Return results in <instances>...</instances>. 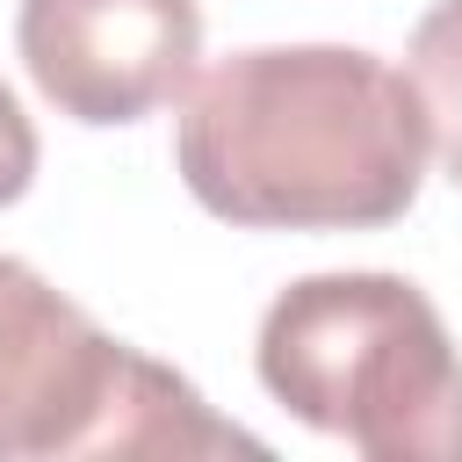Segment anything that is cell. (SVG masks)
<instances>
[{"label":"cell","instance_id":"8992f818","mask_svg":"<svg viewBox=\"0 0 462 462\" xmlns=\"http://www.w3.org/2000/svg\"><path fill=\"white\" fill-rule=\"evenodd\" d=\"M36 180V123L22 116L14 87L0 79V202H22Z\"/></svg>","mask_w":462,"mask_h":462},{"label":"cell","instance_id":"6da1fadb","mask_svg":"<svg viewBox=\"0 0 462 462\" xmlns=\"http://www.w3.org/2000/svg\"><path fill=\"white\" fill-rule=\"evenodd\" d=\"M173 166L245 231H383L426 188V116L375 51L253 43L188 87Z\"/></svg>","mask_w":462,"mask_h":462},{"label":"cell","instance_id":"7a4b0ae2","mask_svg":"<svg viewBox=\"0 0 462 462\" xmlns=\"http://www.w3.org/2000/svg\"><path fill=\"white\" fill-rule=\"evenodd\" d=\"M253 368L289 419L368 462H462V354L404 274L289 282L260 318Z\"/></svg>","mask_w":462,"mask_h":462},{"label":"cell","instance_id":"5b68a950","mask_svg":"<svg viewBox=\"0 0 462 462\" xmlns=\"http://www.w3.org/2000/svg\"><path fill=\"white\" fill-rule=\"evenodd\" d=\"M404 79L426 116V152H440V173L462 188V0H433L419 14Z\"/></svg>","mask_w":462,"mask_h":462},{"label":"cell","instance_id":"3957f363","mask_svg":"<svg viewBox=\"0 0 462 462\" xmlns=\"http://www.w3.org/2000/svg\"><path fill=\"white\" fill-rule=\"evenodd\" d=\"M202 462L267 455L202 390L101 332L29 260L0 253V462Z\"/></svg>","mask_w":462,"mask_h":462},{"label":"cell","instance_id":"277c9868","mask_svg":"<svg viewBox=\"0 0 462 462\" xmlns=\"http://www.w3.org/2000/svg\"><path fill=\"white\" fill-rule=\"evenodd\" d=\"M14 43L36 94L58 116L116 130L188 94L202 58V7L195 0H22Z\"/></svg>","mask_w":462,"mask_h":462}]
</instances>
